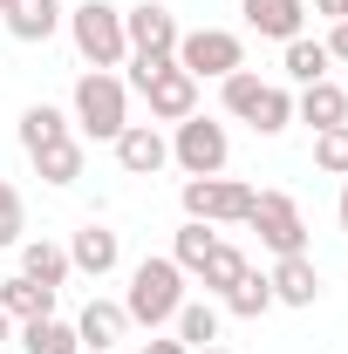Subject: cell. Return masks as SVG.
<instances>
[{"instance_id": "1", "label": "cell", "mask_w": 348, "mask_h": 354, "mask_svg": "<svg viewBox=\"0 0 348 354\" xmlns=\"http://www.w3.org/2000/svg\"><path fill=\"white\" fill-rule=\"evenodd\" d=\"M69 123L82 143H116L123 123H130V82L116 68H82L76 88H69Z\"/></svg>"}, {"instance_id": "2", "label": "cell", "mask_w": 348, "mask_h": 354, "mask_svg": "<svg viewBox=\"0 0 348 354\" xmlns=\"http://www.w3.org/2000/svg\"><path fill=\"white\" fill-rule=\"evenodd\" d=\"M191 293H184V266L171 252H150V259L130 266V286H123V313H130V327H171L177 307H184Z\"/></svg>"}, {"instance_id": "3", "label": "cell", "mask_w": 348, "mask_h": 354, "mask_svg": "<svg viewBox=\"0 0 348 354\" xmlns=\"http://www.w3.org/2000/svg\"><path fill=\"white\" fill-rule=\"evenodd\" d=\"M69 41L82 55L89 68H123L130 62V41H123V7H110V0H82V7H69Z\"/></svg>"}, {"instance_id": "4", "label": "cell", "mask_w": 348, "mask_h": 354, "mask_svg": "<svg viewBox=\"0 0 348 354\" xmlns=\"http://www.w3.org/2000/svg\"><path fill=\"white\" fill-rule=\"evenodd\" d=\"M184 218H198V225H246L253 218V184L246 177H184Z\"/></svg>"}, {"instance_id": "5", "label": "cell", "mask_w": 348, "mask_h": 354, "mask_svg": "<svg viewBox=\"0 0 348 354\" xmlns=\"http://www.w3.org/2000/svg\"><path fill=\"white\" fill-rule=\"evenodd\" d=\"M171 164L184 177H225V164H232V136H225V123H212V116H184V123H171Z\"/></svg>"}, {"instance_id": "6", "label": "cell", "mask_w": 348, "mask_h": 354, "mask_svg": "<svg viewBox=\"0 0 348 354\" xmlns=\"http://www.w3.org/2000/svg\"><path fill=\"white\" fill-rule=\"evenodd\" d=\"M177 68L191 82H225L232 68H246V41L232 28H184L177 35Z\"/></svg>"}, {"instance_id": "7", "label": "cell", "mask_w": 348, "mask_h": 354, "mask_svg": "<svg viewBox=\"0 0 348 354\" xmlns=\"http://www.w3.org/2000/svg\"><path fill=\"white\" fill-rule=\"evenodd\" d=\"M246 225L260 232V245L273 252V259H294V252H307V218H301V205H294L287 191H260Z\"/></svg>"}, {"instance_id": "8", "label": "cell", "mask_w": 348, "mask_h": 354, "mask_svg": "<svg viewBox=\"0 0 348 354\" xmlns=\"http://www.w3.org/2000/svg\"><path fill=\"white\" fill-rule=\"evenodd\" d=\"M177 14L164 7V0H137V7H123V41H130V55H143V62H177Z\"/></svg>"}, {"instance_id": "9", "label": "cell", "mask_w": 348, "mask_h": 354, "mask_svg": "<svg viewBox=\"0 0 348 354\" xmlns=\"http://www.w3.org/2000/svg\"><path fill=\"white\" fill-rule=\"evenodd\" d=\"M137 95L150 102V123H184V116H198V82H191L177 62H164Z\"/></svg>"}, {"instance_id": "10", "label": "cell", "mask_w": 348, "mask_h": 354, "mask_svg": "<svg viewBox=\"0 0 348 354\" xmlns=\"http://www.w3.org/2000/svg\"><path fill=\"white\" fill-rule=\"evenodd\" d=\"M110 150H116V164H123L130 177H157L164 164H171V136L157 130V123H123V136H116Z\"/></svg>"}, {"instance_id": "11", "label": "cell", "mask_w": 348, "mask_h": 354, "mask_svg": "<svg viewBox=\"0 0 348 354\" xmlns=\"http://www.w3.org/2000/svg\"><path fill=\"white\" fill-rule=\"evenodd\" d=\"M69 266L76 272H89V279H110L116 266H123V232H110V225L89 218L76 239H69Z\"/></svg>"}, {"instance_id": "12", "label": "cell", "mask_w": 348, "mask_h": 354, "mask_svg": "<svg viewBox=\"0 0 348 354\" xmlns=\"http://www.w3.org/2000/svg\"><path fill=\"white\" fill-rule=\"evenodd\" d=\"M266 286H273V307H314V300H321V266L307 259V252H294V259H273Z\"/></svg>"}, {"instance_id": "13", "label": "cell", "mask_w": 348, "mask_h": 354, "mask_svg": "<svg viewBox=\"0 0 348 354\" xmlns=\"http://www.w3.org/2000/svg\"><path fill=\"white\" fill-rule=\"evenodd\" d=\"M62 21H69V7H62V0H14V7H7V14H0V28H7V35H14V41H55V35H62Z\"/></svg>"}, {"instance_id": "14", "label": "cell", "mask_w": 348, "mask_h": 354, "mask_svg": "<svg viewBox=\"0 0 348 354\" xmlns=\"http://www.w3.org/2000/svg\"><path fill=\"white\" fill-rule=\"evenodd\" d=\"M239 14H246V28L266 35V41L307 35V0H239Z\"/></svg>"}, {"instance_id": "15", "label": "cell", "mask_w": 348, "mask_h": 354, "mask_svg": "<svg viewBox=\"0 0 348 354\" xmlns=\"http://www.w3.org/2000/svg\"><path fill=\"white\" fill-rule=\"evenodd\" d=\"M123 334H130V313H123V300H89V307L76 313V341H82V348H103V354H110Z\"/></svg>"}, {"instance_id": "16", "label": "cell", "mask_w": 348, "mask_h": 354, "mask_svg": "<svg viewBox=\"0 0 348 354\" xmlns=\"http://www.w3.org/2000/svg\"><path fill=\"white\" fill-rule=\"evenodd\" d=\"M294 123H307V130H335V123H348V88L342 82H307L301 95H294Z\"/></svg>"}, {"instance_id": "17", "label": "cell", "mask_w": 348, "mask_h": 354, "mask_svg": "<svg viewBox=\"0 0 348 354\" xmlns=\"http://www.w3.org/2000/svg\"><path fill=\"white\" fill-rule=\"evenodd\" d=\"M21 272L35 286H48V293H62L76 266H69V245H55V239H21Z\"/></svg>"}, {"instance_id": "18", "label": "cell", "mask_w": 348, "mask_h": 354, "mask_svg": "<svg viewBox=\"0 0 348 354\" xmlns=\"http://www.w3.org/2000/svg\"><path fill=\"white\" fill-rule=\"evenodd\" d=\"M28 164H35V177H42V184H55V191H69V184L82 177L89 150H82V136H62V143H42V150H35Z\"/></svg>"}, {"instance_id": "19", "label": "cell", "mask_w": 348, "mask_h": 354, "mask_svg": "<svg viewBox=\"0 0 348 354\" xmlns=\"http://www.w3.org/2000/svg\"><path fill=\"white\" fill-rule=\"evenodd\" d=\"M0 313H7L14 327L48 320V313H55V293H48V286H35L28 272H14V279H0Z\"/></svg>"}, {"instance_id": "20", "label": "cell", "mask_w": 348, "mask_h": 354, "mask_svg": "<svg viewBox=\"0 0 348 354\" xmlns=\"http://www.w3.org/2000/svg\"><path fill=\"white\" fill-rule=\"evenodd\" d=\"M218 313H232V320H260V313H273V286H266V272H239L225 293H218Z\"/></svg>"}, {"instance_id": "21", "label": "cell", "mask_w": 348, "mask_h": 354, "mask_svg": "<svg viewBox=\"0 0 348 354\" xmlns=\"http://www.w3.org/2000/svg\"><path fill=\"white\" fill-rule=\"evenodd\" d=\"M280 68H287V82L307 88V82H328V48L314 41V35H294V41H280Z\"/></svg>"}, {"instance_id": "22", "label": "cell", "mask_w": 348, "mask_h": 354, "mask_svg": "<svg viewBox=\"0 0 348 354\" xmlns=\"http://www.w3.org/2000/svg\"><path fill=\"white\" fill-rule=\"evenodd\" d=\"M62 136H76L69 109H55V102H28V109H21V150H28V157H35L42 143H62Z\"/></svg>"}, {"instance_id": "23", "label": "cell", "mask_w": 348, "mask_h": 354, "mask_svg": "<svg viewBox=\"0 0 348 354\" xmlns=\"http://www.w3.org/2000/svg\"><path fill=\"white\" fill-rule=\"evenodd\" d=\"M218 327H225V313H218V300H184L171 320V334L184 341V348H212L218 341Z\"/></svg>"}, {"instance_id": "24", "label": "cell", "mask_w": 348, "mask_h": 354, "mask_svg": "<svg viewBox=\"0 0 348 354\" xmlns=\"http://www.w3.org/2000/svg\"><path fill=\"white\" fill-rule=\"evenodd\" d=\"M21 354H82V341H76V320H28L21 327Z\"/></svg>"}, {"instance_id": "25", "label": "cell", "mask_w": 348, "mask_h": 354, "mask_svg": "<svg viewBox=\"0 0 348 354\" xmlns=\"http://www.w3.org/2000/svg\"><path fill=\"white\" fill-rule=\"evenodd\" d=\"M246 123H253L260 136H280L287 123H294V95H287L280 82H266L260 95H253V109H246Z\"/></svg>"}, {"instance_id": "26", "label": "cell", "mask_w": 348, "mask_h": 354, "mask_svg": "<svg viewBox=\"0 0 348 354\" xmlns=\"http://www.w3.org/2000/svg\"><path fill=\"white\" fill-rule=\"evenodd\" d=\"M212 245H218V232H212V225H198V218H184V225H177V239H171V259L184 266V279H191L198 266L212 259Z\"/></svg>"}, {"instance_id": "27", "label": "cell", "mask_w": 348, "mask_h": 354, "mask_svg": "<svg viewBox=\"0 0 348 354\" xmlns=\"http://www.w3.org/2000/svg\"><path fill=\"white\" fill-rule=\"evenodd\" d=\"M239 272H246V252H239V245H225V239H218V245H212V259L198 266V272H191V279H198V286H212V300H218V293H225V286H232V279H239Z\"/></svg>"}, {"instance_id": "28", "label": "cell", "mask_w": 348, "mask_h": 354, "mask_svg": "<svg viewBox=\"0 0 348 354\" xmlns=\"http://www.w3.org/2000/svg\"><path fill=\"white\" fill-rule=\"evenodd\" d=\"M260 68H232V75H225V82H218V102H225V116H239V123H246V109H253V95H260Z\"/></svg>"}, {"instance_id": "29", "label": "cell", "mask_w": 348, "mask_h": 354, "mask_svg": "<svg viewBox=\"0 0 348 354\" xmlns=\"http://www.w3.org/2000/svg\"><path fill=\"white\" fill-rule=\"evenodd\" d=\"M314 171L348 177V123H335V130H314Z\"/></svg>"}, {"instance_id": "30", "label": "cell", "mask_w": 348, "mask_h": 354, "mask_svg": "<svg viewBox=\"0 0 348 354\" xmlns=\"http://www.w3.org/2000/svg\"><path fill=\"white\" fill-rule=\"evenodd\" d=\"M21 239H28V205H21V191L0 177V252L21 245Z\"/></svg>"}, {"instance_id": "31", "label": "cell", "mask_w": 348, "mask_h": 354, "mask_svg": "<svg viewBox=\"0 0 348 354\" xmlns=\"http://www.w3.org/2000/svg\"><path fill=\"white\" fill-rule=\"evenodd\" d=\"M328 62H348V21H328Z\"/></svg>"}, {"instance_id": "32", "label": "cell", "mask_w": 348, "mask_h": 354, "mask_svg": "<svg viewBox=\"0 0 348 354\" xmlns=\"http://www.w3.org/2000/svg\"><path fill=\"white\" fill-rule=\"evenodd\" d=\"M143 354H191V348H184L177 334H150V341H143Z\"/></svg>"}, {"instance_id": "33", "label": "cell", "mask_w": 348, "mask_h": 354, "mask_svg": "<svg viewBox=\"0 0 348 354\" xmlns=\"http://www.w3.org/2000/svg\"><path fill=\"white\" fill-rule=\"evenodd\" d=\"M307 14H321V21H348V0H314Z\"/></svg>"}, {"instance_id": "34", "label": "cell", "mask_w": 348, "mask_h": 354, "mask_svg": "<svg viewBox=\"0 0 348 354\" xmlns=\"http://www.w3.org/2000/svg\"><path fill=\"white\" fill-rule=\"evenodd\" d=\"M335 218H342V232H348V177H342V198H335Z\"/></svg>"}, {"instance_id": "35", "label": "cell", "mask_w": 348, "mask_h": 354, "mask_svg": "<svg viewBox=\"0 0 348 354\" xmlns=\"http://www.w3.org/2000/svg\"><path fill=\"white\" fill-rule=\"evenodd\" d=\"M7 341H14V320H7V313H0V348H7Z\"/></svg>"}, {"instance_id": "36", "label": "cell", "mask_w": 348, "mask_h": 354, "mask_svg": "<svg viewBox=\"0 0 348 354\" xmlns=\"http://www.w3.org/2000/svg\"><path fill=\"white\" fill-rule=\"evenodd\" d=\"M191 354H232V348H218V341H212V348H191Z\"/></svg>"}, {"instance_id": "37", "label": "cell", "mask_w": 348, "mask_h": 354, "mask_svg": "<svg viewBox=\"0 0 348 354\" xmlns=\"http://www.w3.org/2000/svg\"><path fill=\"white\" fill-rule=\"evenodd\" d=\"M7 7H14V0H0V14H7Z\"/></svg>"}, {"instance_id": "38", "label": "cell", "mask_w": 348, "mask_h": 354, "mask_svg": "<svg viewBox=\"0 0 348 354\" xmlns=\"http://www.w3.org/2000/svg\"><path fill=\"white\" fill-rule=\"evenodd\" d=\"M82 354H103V348H82Z\"/></svg>"}]
</instances>
